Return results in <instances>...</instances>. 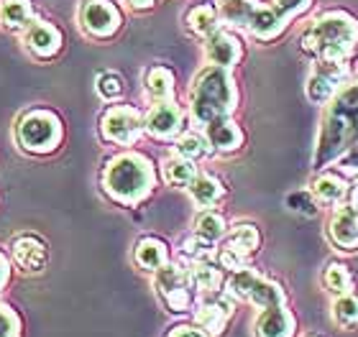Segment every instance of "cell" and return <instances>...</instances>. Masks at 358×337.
Listing matches in <instances>:
<instances>
[{
    "label": "cell",
    "mask_w": 358,
    "mask_h": 337,
    "mask_svg": "<svg viewBox=\"0 0 358 337\" xmlns=\"http://www.w3.org/2000/svg\"><path fill=\"white\" fill-rule=\"evenodd\" d=\"M233 317V297L225 294V297H217V294H210V299H202L197 312H194V322L200 330H205L208 335H223L225 324Z\"/></svg>",
    "instance_id": "2e32d148"
},
{
    "label": "cell",
    "mask_w": 358,
    "mask_h": 337,
    "mask_svg": "<svg viewBox=\"0 0 358 337\" xmlns=\"http://www.w3.org/2000/svg\"><path fill=\"white\" fill-rule=\"evenodd\" d=\"M205 138L210 143V151H217V153H233V151H238L243 146V141H246L241 126L231 118H220L208 123L205 126Z\"/></svg>",
    "instance_id": "ffe728a7"
},
{
    "label": "cell",
    "mask_w": 358,
    "mask_h": 337,
    "mask_svg": "<svg viewBox=\"0 0 358 337\" xmlns=\"http://www.w3.org/2000/svg\"><path fill=\"white\" fill-rule=\"evenodd\" d=\"M146 130L143 115L131 105H113L100 118V133L105 141L118 143V146H134L141 133Z\"/></svg>",
    "instance_id": "52a82bcc"
},
{
    "label": "cell",
    "mask_w": 358,
    "mask_h": 337,
    "mask_svg": "<svg viewBox=\"0 0 358 337\" xmlns=\"http://www.w3.org/2000/svg\"><path fill=\"white\" fill-rule=\"evenodd\" d=\"M330 243L345 253L358 250V210L353 204H338L328 220Z\"/></svg>",
    "instance_id": "5bb4252c"
},
{
    "label": "cell",
    "mask_w": 358,
    "mask_h": 337,
    "mask_svg": "<svg viewBox=\"0 0 358 337\" xmlns=\"http://www.w3.org/2000/svg\"><path fill=\"white\" fill-rule=\"evenodd\" d=\"M358 143V77L336 92V98L330 100L325 107L320 123V135L315 146L313 166L325 169L333 161L348 153Z\"/></svg>",
    "instance_id": "6da1fadb"
},
{
    "label": "cell",
    "mask_w": 358,
    "mask_h": 337,
    "mask_svg": "<svg viewBox=\"0 0 358 337\" xmlns=\"http://www.w3.org/2000/svg\"><path fill=\"white\" fill-rule=\"evenodd\" d=\"M134 261L138 263L143 271H154V274H157L162 266L169 263V248H166L164 240H159V238H141L136 243Z\"/></svg>",
    "instance_id": "603a6c76"
},
{
    "label": "cell",
    "mask_w": 358,
    "mask_h": 337,
    "mask_svg": "<svg viewBox=\"0 0 358 337\" xmlns=\"http://www.w3.org/2000/svg\"><path fill=\"white\" fill-rule=\"evenodd\" d=\"M187 192L192 197V202L202 210H210L213 204H217L225 197L223 181L213 177V174H197L189 184H187Z\"/></svg>",
    "instance_id": "7402d4cb"
},
{
    "label": "cell",
    "mask_w": 358,
    "mask_h": 337,
    "mask_svg": "<svg viewBox=\"0 0 358 337\" xmlns=\"http://www.w3.org/2000/svg\"><path fill=\"white\" fill-rule=\"evenodd\" d=\"M182 120H185L182 107L174 100H164L146 112L143 126H146V133L159 138V141H172L182 133Z\"/></svg>",
    "instance_id": "7c38bea8"
},
{
    "label": "cell",
    "mask_w": 358,
    "mask_h": 337,
    "mask_svg": "<svg viewBox=\"0 0 358 337\" xmlns=\"http://www.w3.org/2000/svg\"><path fill=\"white\" fill-rule=\"evenodd\" d=\"M215 243H210V240H205V238H200L197 232H192L189 238H185L182 240V253L189 258V261H208L210 255H213V250H215Z\"/></svg>",
    "instance_id": "836d02e7"
},
{
    "label": "cell",
    "mask_w": 358,
    "mask_h": 337,
    "mask_svg": "<svg viewBox=\"0 0 358 337\" xmlns=\"http://www.w3.org/2000/svg\"><path fill=\"white\" fill-rule=\"evenodd\" d=\"M34 18V6L31 0H3L0 3V23L8 31H26Z\"/></svg>",
    "instance_id": "d4e9b609"
},
{
    "label": "cell",
    "mask_w": 358,
    "mask_h": 337,
    "mask_svg": "<svg viewBox=\"0 0 358 337\" xmlns=\"http://www.w3.org/2000/svg\"><path fill=\"white\" fill-rule=\"evenodd\" d=\"M62 31L49 21H34L23 31V44L38 59H52L62 49Z\"/></svg>",
    "instance_id": "e0dca14e"
},
{
    "label": "cell",
    "mask_w": 358,
    "mask_h": 337,
    "mask_svg": "<svg viewBox=\"0 0 358 337\" xmlns=\"http://www.w3.org/2000/svg\"><path fill=\"white\" fill-rule=\"evenodd\" d=\"M313 195L317 197L320 204H343V200L348 197V189L351 184L345 181L343 174H333V172H322L313 179Z\"/></svg>",
    "instance_id": "44dd1931"
},
{
    "label": "cell",
    "mask_w": 358,
    "mask_h": 337,
    "mask_svg": "<svg viewBox=\"0 0 358 337\" xmlns=\"http://www.w3.org/2000/svg\"><path fill=\"white\" fill-rule=\"evenodd\" d=\"M95 90L103 100L115 103V100L123 95V90H126V87H123V77H120L118 72H103V75L97 77Z\"/></svg>",
    "instance_id": "d6a6232c"
},
{
    "label": "cell",
    "mask_w": 358,
    "mask_h": 337,
    "mask_svg": "<svg viewBox=\"0 0 358 337\" xmlns=\"http://www.w3.org/2000/svg\"><path fill=\"white\" fill-rule=\"evenodd\" d=\"M262 246V235H259V227L256 225H236L231 232H228V238H225L223 248H220V255H217V261L220 266L228 271H241L248 266V258L259 250Z\"/></svg>",
    "instance_id": "30bf717a"
},
{
    "label": "cell",
    "mask_w": 358,
    "mask_h": 337,
    "mask_svg": "<svg viewBox=\"0 0 358 337\" xmlns=\"http://www.w3.org/2000/svg\"><path fill=\"white\" fill-rule=\"evenodd\" d=\"M287 204H289L292 212H299V215H307V218H315L320 212V202L313 192H292L287 197Z\"/></svg>",
    "instance_id": "e575fe53"
},
{
    "label": "cell",
    "mask_w": 358,
    "mask_h": 337,
    "mask_svg": "<svg viewBox=\"0 0 358 337\" xmlns=\"http://www.w3.org/2000/svg\"><path fill=\"white\" fill-rule=\"evenodd\" d=\"M236 107H238V87L231 69L210 64L194 77L192 90H189V110L197 126L205 128L213 120L231 118Z\"/></svg>",
    "instance_id": "277c9868"
},
{
    "label": "cell",
    "mask_w": 358,
    "mask_h": 337,
    "mask_svg": "<svg viewBox=\"0 0 358 337\" xmlns=\"http://www.w3.org/2000/svg\"><path fill=\"white\" fill-rule=\"evenodd\" d=\"M256 337H294L297 320L289 312L287 301H274L268 307H262L254 322Z\"/></svg>",
    "instance_id": "9a60e30c"
},
{
    "label": "cell",
    "mask_w": 358,
    "mask_h": 337,
    "mask_svg": "<svg viewBox=\"0 0 358 337\" xmlns=\"http://www.w3.org/2000/svg\"><path fill=\"white\" fill-rule=\"evenodd\" d=\"M157 187V172L149 156L138 151H126L113 156L103 169L105 195L123 207L141 204Z\"/></svg>",
    "instance_id": "3957f363"
},
{
    "label": "cell",
    "mask_w": 358,
    "mask_h": 337,
    "mask_svg": "<svg viewBox=\"0 0 358 337\" xmlns=\"http://www.w3.org/2000/svg\"><path fill=\"white\" fill-rule=\"evenodd\" d=\"M208 151H210V143H208V138H205V135H200V133L179 135V141H177V153H179V156L197 161V158H202Z\"/></svg>",
    "instance_id": "1f68e13d"
},
{
    "label": "cell",
    "mask_w": 358,
    "mask_h": 337,
    "mask_svg": "<svg viewBox=\"0 0 358 337\" xmlns=\"http://www.w3.org/2000/svg\"><path fill=\"white\" fill-rule=\"evenodd\" d=\"M287 18H284L274 6H262L259 0L254 3V10L248 15V23H246V31L251 36L262 38V41H271L287 29Z\"/></svg>",
    "instance_id": "d6986e66"
},
{
    "label": "cell",
    "mask_w": 358,
    "mask_h": 337,
    "mask_svg": "<svg viewBox=\"0 0 358 337\" xmlns=\"http://www.w3.org/2000/svg\"><path fill=\"white\" fill-rule=\"evenodd\" d=\"M143 90L149 95L154 103H164V100H172L174 98V75L172 69L162 67H151L143 77Z\"/></svg>",
    "instance_id": "484cf974"
},
{
    "label": "cell",
    "mask_w": 358,
    "mask_h": 337,
    "mask_svg": "<svg viewBox=\"0 0 358 337\" xmlns=\"http://www.w3.org/2000/svg\"><path fill=\"white\" fill-rule=\"evenodd\" d=\"M194 232L200 238L210 240V243H217L220 238H225L228 232V225H225V218L215 210H202L194 220Z\"/></svg>",
    "instance_id": "f546056e"
},
{
    "label": "cell",
    "mask_w": 358,
    "mask_h": 337,
    "mask_svg": "<svg viewBox=\"0 0 358 337\" xmlns=\"http://www.w3.org/2000/svg\"><path fill=\"white\" fill-rule=\"evenodd\" d=\"M162 174H164L166 184H172V187H187V184L197 177V166H194L192 158H185V156H179V153H174V156L164 158Z\"/></svg>",
    "instance_id": "4316f807"
},
{
    "label": "cell",
    "mask_w": 358,
    "mask_h": 337,
    "mask_svg": "<svg viewBox=\"0 0 358 337\" xmlns=\"http://www.w3.org/2000/svg\"><path fill=\"white\" fill-rule=\"evenodd\" d=\"M310 6H313V0H274V8L287 21H292V18L302 15L305 10H310Z\"/></svg>",
    "instance_id": "8d00e7d4"
},
{
    "label": "cell",
    "mask_w": 358,
    "mask_h": 337,
    "mask_svg": "<svg viewBox=\"0 0 358 337\" xmlns=\"http://www.w3.org/2000/svg\"><path fill=\"white\" fill-rule=\"evenodd\" d=\"M228 294L233 299L251 301L256 307H268L274 301H287L282 284L262 276L259 271L248 269V266L241 271H233V276L228 278Z\"/></svg>",
    "instance_id": "8992f818"
},
{
    "label": "cell",
    "mask_w": 358,
    "mask_h": 337,
    "mask_svg": "<svg viewBox=\"0 0 358 337\" xmlns=\"http://www.w3.org/2000/svg\"><path fill=\"white\" fill-rule=\"evenodd\" d=\"M338 166H341V172H345V174H358V143L348 153H343V156L338 158Z\"/></svg>",
    "instance_id": "74e56055"
},
{
    "label": "cell",
    "mask_w": 358,
    "mask_h": 337,
    "mask_svg": "<svg viewBox=\"0 0 358 337\" xmlns=\"http://www.w3.org/2000/svg\"><path fill=\"white\" fill-rule=\"evenodd\" d=\"M123 15L113 0H85L80 6V26L92 38H110L118 33Z\"/></svg>",
    "instance_id": "8fae6325"
},
{
    "label": "cell",
    "mask_w": 358,
    "mask_h": 337,
    "mask_svg": "<svg viewBox=\"0 0 358 337\" xmlns=\"http://www.w3.org/2000/svg\"><path fill=\"white\" fill-rule=\"evenodd\" d=\"M220 21H223V18H220V10H217L213 3H200V6L189 8V13H187V18H185L187 29L202 38H208L210 33H215V31L220 29Z\"/></svg>",
    "instance_id": "cb8c5ba5"
},
{
    "label": "cell",
    "mask_w": 358,
    "mask_h": 337,
    "mask_svg": "<svg viewBox=\"0 0 358 337\" xmlns=\"http://www.w3.org/2000/svg\"><path fill=\"white\" fill-rule=\"evenodd\" d=\"M313 337H320V335H313Z\"/></svg>",
    "instance_id": "7bdbcfd3"
},
{
    "label": "cell",
    "mask_w": 358,
    "mask_h": 337,
    "mask_svg": "<svg viewBox=\"0 0 358 337\" xmlns=\"http://www.w3.org/2000/svg\"><path fill=\"white\" fill-rule=\"evenodd\" d=\"M166 337H210L205 330H200V327H189V324H179V327H174L172 332Z\"/></svg>",
    "instance_id": "f35d334b"
},
{
    "label": "cell",
    "mask_w": 358,
    "mask_h": 337,
    "mask_svg": "<svg viewBox=\"0 0 358 337\" xmlns=\"http://www.w3.org/2000/svg\"><path fill=\"white\" fill-rule=\"evenodd\" d=\"M192 289L194 284L189 271L177 266V263H166L157 271V292L172 312H187L192 307Z\"/></svg>",
    "instance_id": "9c48e42d"
},
{
    "label": "cell",
    "mask_w": 358,
    "mask_h": 337,
    "mask_svg": "<svg viewBox=\"0 0 358 337\" xmlns=\"http://www.w3.org/2000/svg\"><path fill=\"white\" fill-rule=\"evenodd\" d=\"M333 320L341 327H356L358 324V297L356 294H341L333 301Z\"/></svg>",
    "instance_id": "4dcf8cb0"
},
{
    "label": "cell",
    "mask_w": 358,
    "mask_h": 337,
    "mask_svg": "<svg viewBox=\"0 0 358 337\" xmlns=\"http://www.w3.org/2000/svg\"><path fill=\"white\" fill-rule=\"evenodd\" d=\"M126 3L134 8V10H146V8H151L157 0H126Z\"/></svg>",
    "instance_id": "60d3db41"
},
{
    "label": "cell",
    "mask_w": 358,
    "mask_h": 337,
    "mask_svg": "<svg viewBox=\"0 0 358 337\" xmlns=\"http://www.w3.org/2000/svg\"><path fill=\"white\" fill-rule=\"evenodd\" d=\"M225 3H228V0H225Z\"/></svg>",
    "instance_id": "ee69618b"
},
{
    "label": "cell",
    "mask_w": 358,
    "mask_h": 337,
    "mask_svg": "<svg viewBox=\"0 0 358 337\" xmlns=\"http://www.w3.org/2000/svg\"><path fill=\"white\" fill-rule=\"evenodd\" d=\"M348 80H351V69H348L345 61H315L305 84L307 100L315 103V105L330 103Z\"/></svg>",
    "instance_id": "ba28073f"
},
{
    "label": "cell",
    "mask_w": 358,
    "mask_h": 337,
    "mask_svg": "<svg viewBox=\"0 0 358 337\" xmlns=\"http://www.w3.org/2000/svg\"><path fill=\"white\" fill-rule=\"evenodd\" d=\"M348 202H351L353 207L358 210V174H356V179H353L351 189H348Z\"/></svg>",
    "instance_id": "b9f144b4"
},
{
    "label": "cell",
    "mask_w": 358,
    "mask_h": 337,
    "mask_svg": "<svg viewBox=\"0 0 358 337\" xmlns=\"http://www.w3.org/2000/svg\"><path fill=\"white\" fill-rule=\"evenodd\" d=\"M15 138L23 151L44 156V153H54L59 149L62 138H64V126L57 112L46 110V107H34L21 115L18 126H15Z\"/></svg>",
    "instance_id": "5b68a950"
},
{
    "label": "cell",
    "mask_w": 358,
    "mask_h": 337,
    "mask_svg": "<svg viewBox=\"0 0 358 337\" xmlns=\"http://www.w3.org/2000/svg\"><path fill=\"white\" fill-rule=\"evenodd\" d=\"M0 337H21V320L8 304H0Z\"/></svg>",
    "instance_id": "d590c367"
},
{
    "label": "cell",
    "mask_w": 358,
    "mask_h": 337,
    "mask_svg": "<svg viewBox=\"0 0 358 337\" xmlns=\"http://www.w3.org/2000/svg\"><path fill=\"white\" fill-rule=\"evenodd\" d=\"M322 286H325L330 294H336V297H341V294H351L353 276H351V271H348V266H345V263H338V261L328 263L325 271H322Z\"/></svg>",
    "instance_id": "f1b7e54d"
},
{
    "label": "cell",
    "mask_w": 358,
    "mask_h": 337,
    "mask_svg": "<svg viewBox=\"0 0 358 337\" xmlns=\"http://www.w3.org/2000/svg\"><path fill=\"white\" fill-rule=\"evenodd\" d=\"M205 59L213 67L233 69L243 59V44H241V38L236 33L217 29L215 33H210L205 38Z\"/></svg>",
    "instance_id": "4fadbf2b"
},
{
    "label": "cell",
    "mask_w": 358,
    "mask_h": 337,
    "mask_svg": "<svg viewBox=\"0 0 358 337\" xmlns=\"http://www.w3.org/2000/svg\"><path fill=\"white\" fill-rule=\"evenodd\" d=\"M315 61H348L358 46V21L345 10H325L299 36Z\"/></svg>",
    "instance_id": "7a4b0ae2"
},
{
    "label": "cell",
    "mask_w": 358,
    "mask_h": 337,
    "mask_svg": "<svg viewBox=\"0 0 358 337\" xmlns=\"http://www.w3.org/2000/svg\"><path fill=\"white\" fill-rule=\"evenodd\" d=\"M8 278H10V263L3 253H0V289L8 284Z\"/></svg>",
    "instance_id": "ab89813d"
},
{
    "label": "cell",
    "mask_w": 358,
    "mask_h": 337,
    "mask_svg": "<svg viewBox=\"0 0 358 337\" xmlns=\"http://www.w3.org/2000/svg\"><path fill=\"white\" fill-rule=\"evenodd\" d=\"M10 253H13L15 266L26 274H38L44 271L46 261H49V250H46V243L36 235H18L10 246Z\"/></svg>",
    "instance_id": "ac0fdd59"
},
{
    "label": "cell",
    "mask_w": 358,
    "mask_h": 337,
    "mask_svg": "<svg viewBox=\"0 0 358 337\" xmlns=\"http://www.w3.org/2000/svg\"><path fill=\"white\" fill-rule=\"evenodd\" d=\"M189 276H192L194 289L202 294H217V289L223 286V271L208 261L194 263L192 269H189Z\"/></svg>",
    "instance_id": "83f0119b"
}]
</instances>
